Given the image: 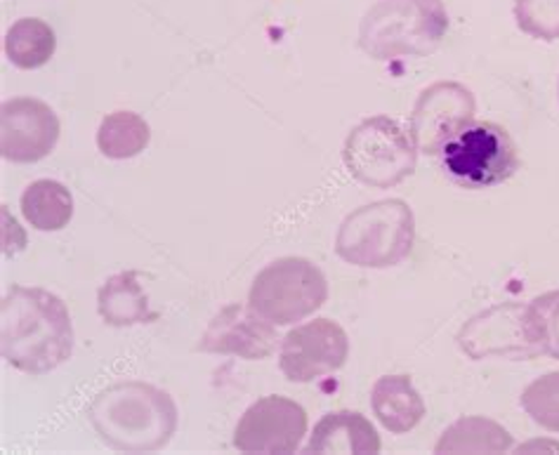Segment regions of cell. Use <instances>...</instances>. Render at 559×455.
<instances>
[{
	"label": "cell",
	"mask_w": 559,
	"mask_h": 455,
	"mask_svg": "<svg viewBox=\"0 0 559 455\" xmlns=\"http://www.w3.org/2000/svg\"><path fill=\"white\" fill-rule=\"evenodd\" d=\"M60 119L36 97H14L0 107V154L12 164H36L60 140Z\"/></svg>",
	"instance_id": "12"
},
{
	"label": "cell",
	"mask_w": 559,
	"mask_h": 455,
	"mask_svg": "<svg viewBox=\"0 0 559 455\" xmlns=\"http://www.w3.org/2000/svg\"><path fill=\"white\" fill-rule=\"evenodd\" d=\"M278 335L272 321L260 316L250 304L223 307L197 345L205 355H229L246 361H262L274 355Z\"/></svg>",
	"instance_id": "13"
},
{
	"label": "cell",
	"mask_w": 559,
	"mask_h": 455,
	"mask_svg": "<svg viewBox=\"0 0 559 455\" xmlns=\"http://www.w3.org/2000/svg\"><path fill=\"white\" fill-rule=\"evenodd\" d=\"M416 219L402 199L376 201L352 211L335 237V253L364 270H388L414 251Z\"/></svg>",
	"instance_id": "4"
},
{
	"label": "cell",
	"mask_w": 559,
	"mask_h": 455,
	"mask_svg": "<svg viewBox=\"0 0 559 455\" xmlns=\"http://www.w3.org/2000/svg\"><path fill=\"white\" fill-rule=\"evenodd\" d=\"M477 101L469 87L455 81H439L425 87L411 111L408 132L416 149L423 154H441V149L475 119Z\"/></svg>",
	"instance_id": "9"
},
{
	"label": "cell",
	"mask_w": 559,
	"mask_h": 455,
	"mask_svg": "<svg viewBox=\"0 0 559 455\" xmlns=\"http://www.w3.org/2000/svg\"><path fill=\"white\" fill-rule=\"evenodd\" d=\"M459 345L473 361L536 359L543 355L528 304L506 302L479 312L459 331Z\"/></svg>",
	"instance_id": "8"
},
{
	"label": "cell",
	"mask_w": 559,
	"mask_h": 455,
	"mask_svg": "<svg viewBox=\"0 0 559 455\" xmlns=\"http://www.w3.org/2000/svg\"><path fill=\"white\" fill-rule=\"evenodd\" d=\"M441 0H378L359 24V48L376 62L432 55L447 36Z\"/></svg>",
	"instance_id": "3"
},
{
	"label": "cell",
	"mask_w": 559,
	"mask_h": 455,
	"mask_svg": "<svg viewBox=\"0 0 559 455\" xmlns=\"http://www.w3.org/2000/svg\"><path fill=\"white\" fill-rule=\"evenodd\" d=\"M371 408L392 434H406L425 418V402L408 375H382L373 385Z\"/></svg>",
	"instance_id": "16"
},
{
	"label": "cell",
	"mask_w": 559,
	"mask_h": 455,
	"mask_svg": "<svg viewBox=\"0 0 559 455\" xmlns=\"http://www.w3.org/2000/svg\"><path fill=\"white\" fill-rule=\"evenodd\" d=\"M22 215L38 231H60L73 217V196L62 182L36 180L24 189Z\"/></svg>",
	"instance_id": "18"
},
{
	"label": "cell",
	"mask_w": 559,
	"mask_h": 455,
	"mask_svg": "<svg viewBox=\"0 0 559 455\" xmlns=\"http://www.w3.org/2000/svg\"><path fill=\"white\" fill-rule=\"evenodd\" d=\"M418 149L408 132L390 116H371L349 130L343 160L355 180L366 187L390 189L416 170Z\"/></svg>",
	"instance_id": "6"
},
{
	"label": "cell",
	"mask_w": 559,
	"mask_h": 455,
	"mask_svg": "<svg viewBox=\"0 0 559 455\" xmlns=\"http://www.w3.org/2000/svg\"><path fill=\"white\" fill-rule=\"evenodd\" d=\"M382 444L369 418L357 410H335L319 422L305 446V453H380Z\"/></svg>",
	"instance_id": "14"
},
{
	"label": "cell",
	"mask_w": 559,
	"mask_h": 455,
	"mask_svg": "<svg viewBox=\"0 0 559 455\" xmlns=\"http://www.w3.org/2000/svg\"><path fill=\"white\" fill-rule=\"evenodd\" d=\"M543 355L559 359V290L543 292L528 302Z\"/></svg>",
	"instance_id": "23"
},
{
	"label": "cell",
	"mask_w": 559,
	"mask_h": 455,
	"mask_svg": "<svg viewBox=\"0 0 559 455\" xmlns=\"http://www.w3.org/2000/svg\"><path fill=\"white\" fill-rule=\"evenodd\" d=\"M520 404L538 428L559 434V371L536 378L522 392Z\"/></svg>",
	"instance_id": "21"
},
{
	"label": "cell",
	"mask_w": 559,
	"mask_h": 455,
	"mask_svg": "<svg viewBox=\"0 0 559 455\" xmlns=\"http://www.w3.org/2000/svg\"><path fill=\"white\" fill-rule=\"evenodd\" d=\"M0 351L14 369L43 375L73 355V326L62 298L46 288L12 286L0 302Z\"/></svg>",
	"instance_id": "1"
},
{
	"label": "cell",
	"mask_w": 559,
	"mask_h": 455,
	"mask_svg": "<svg viewBox=\"0 0 559 455\" xmlns=\"http://www.w3.org/2000/svg\"><path fill=\"white\" fill-rule=\"evenodd\" d=\"M512 448V434L484 416H467L455 420L441 434L435 453H506Z\"/></svg>",
	"instance_id": "17"
},
{
	"label": "cell",
	"mask_w": 559,
	"mask_h": 455,
	"mask_svg": "<svg viewBox=\"0 0 559 455\" xmlns=\"http://www.w3.org/2000/svg\"><path fill=\"white\" fill-rule=\"evenodd\" d=\"M150 123L135 111H114L97 128V149L114 160L140 156L150 146Z\"/></svg>",
	"instance_id": "20"
},
{
	"label": "cell",
	"mask_w": 559,
	"mask_h": 455,
	"mask_svg": "<svg viewBox=\"0 0 559 455\" xmlns=\"http://www.w3.org/2000/svg\"><path fill=\"white\" fill-rule=\"evenodd\" d=\"M514 22L534 40H559V0H514Z\"/></svg>",
	"instance_id": "22"
},
{
	"label": "cell",
	"mask_w": 559,
	"mask_h": 455,
	"mask_svg": "<svg viewBox=\"0 0 559 455\" xmlns=\"http://www.w3.org/2000/svg\"><path fill=\"white\" fill-rule=\"evenodd\" d=\"M329 300V282L312 260L278 258L270 262L248 292V304L274 326H293Z\"/></svg>",
	"instance_id": "5"
},
{
	"label": "cell",
	"mask_w": 559,
	"mask_h": 455,
	"mask_svg": "<svg viewBox=\"0 0 559 455\" xmlns=\"http://www.w3.org/2000/svg\"><path fill=\"white\" fill-rule=\"evenodd\" d=\"M441 164L465 189H489L508 182L520 168L518 144L491 121L469 123L441 149Z\"/></svg>",
	"instance_id": "7"
},
{
	"label": "cell",
	"mask_w": 559,
	"mask_h": 455,
	"mask_svg": "<svg viewBox=\"0 0 559 455\" xmlns=\"http://www.w3.org/2000/svg\"><path fill=\"white\" fill-rule=\"evenodd\" d=\"M307 434L305 408L286 399V396L270 394L246 408L231 444L241 453H278L286 455L298 451Z\"/></svg>",
	"instance_id": "11"
},
{
	"label": "cell",
	"mask_w": 559,
	"mask_h": 455,
	"mask_svg": "<svg viewBox=\"0 0 559 455\" xmlns=\"http://www.w3.org/2000/svg\"><path fill=\"white\" fill-rule=\"evenodd\" d=\"M57 48L52 26L38 17H22L5 34V57L24 71L46 67Z\"/></svg>",
	"instance_id": "19"
},
{
	"label": "cell",
	"mask_w": 559,
	"mask_h": 455,
	"mask_svg": "<svg viewBox=\"0 0 559 455\" xmlns=\"http://www.w3.org/2000/svg\"><path fill=\"white\" fill-rule=\"evenodd\" d=\"M349 357V337L341 324L331 319H314L293 328L282 343L278 366L288 383L307 385L341 371Z\"/></svg>",
	"instance_id": "10"
},
{
	"label": "cell",
	"mask_w": 559,
	"mask_h": 455,
	"mask_svg": "<svg viewBox=\"0 0 559 455\" xmlns=\"http://www.w3.org/2000/svg\"><path fill=\"white\" fill-rule=\"evenodd\" d=\"M97 312L107 326L128 328L154 324L158 312L150 307V298L140 284V272L128 270L107 278L97 292Z\"/></svg>",
	"instance_id": "15"
},
{
	"label": "cell",
	"mask_w": 559,
	"mask_h": 455,
	"mask_svg": "<svg viewBox=\"0 0 559 455\" xmlns=\"http://www.w3.org/2000/svg\"><path fill=\"white\" fill-rule=\"evenodd\" d=\"M87 420L114 451L154 453L166 448L178 430V406L168 392L126 380L95 396Z\"/></svg>",
	"instance_id": "2"
}]
</instances>
